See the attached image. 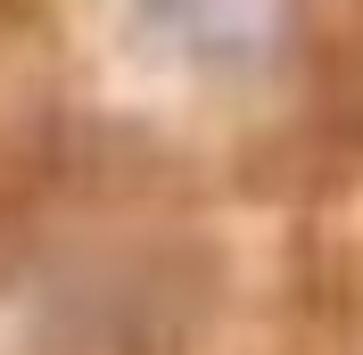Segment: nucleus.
I'll list each match as a JSON object with an SVG mask.
<instances>
[{
  "instance_id": "nucleus-1",
  "label": "nucleus",
  "mask_w": 363,
  "mask_h": 355,
  "mask_svg": "<svg viewBox=\"0 0 363 355\" xmlns=\"http://www.w3.org/2000/svg\"><path fill=\"white\" fill-rule=\"evenodd\" d=\"M116 9L199 75H256L281 50V0H116Z\"/></svg>"
}]
</instances>
